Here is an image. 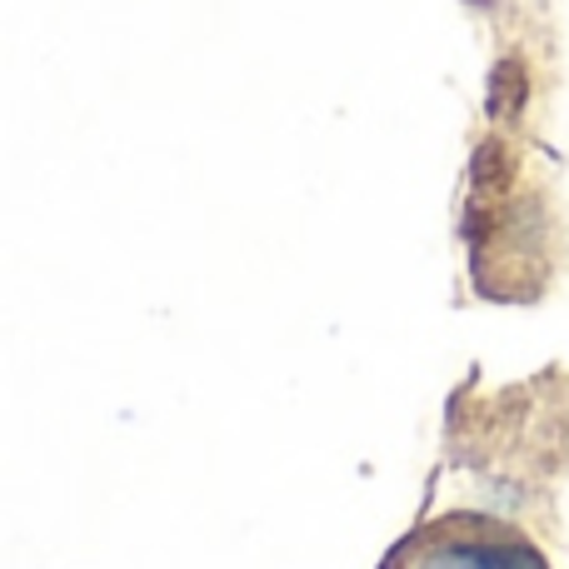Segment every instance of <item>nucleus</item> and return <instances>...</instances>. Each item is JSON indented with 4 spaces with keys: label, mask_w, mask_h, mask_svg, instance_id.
I'll return each instance as SVG.
<instances>
[{
    "label": "nucleus",
    "mask_w": 569,
    "mask_h": 569,
    "mask_svg": "<svg viewBox=\"0 0 569 569\" xmlns=\"http://www.w3.org/2000/svg\"><path fill=\"white\" fill-rule=\"evenodd\" d=\"M385 569H550L520 530L490 520H445L415 530Z\"/></svg>",
    "instance_id": "nucleus-1"
}]
</instances>
